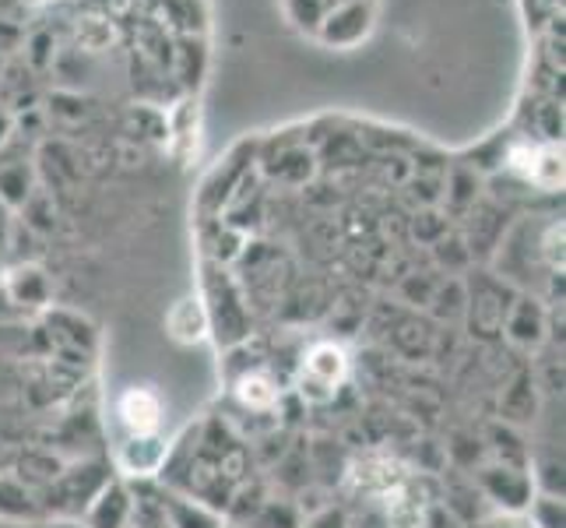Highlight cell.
<instances>
[{
	"label": "cell",
	"mask_w": 566,
	"mask_h": 528,
	"mask_svg": "<svg viewBox=\"0 0 566 528\" xmlns=\"http://www.w3.org/2000/svg\"><path fill=\"white\" fill-rule=\"evenodd\" d=\"M237 398L247 408H258V413H264V408H271L279 402V384L271 381L268 374H243L237 381Z\"/></svg>",
	"instance_id": "obj_9"
},
{
	"label": "cell",
	"mask_w": 566,
	"mask_h": 528,
	"mask_svg": "<svg viewBox=\"0 0 566 528\" xmlns=\"http://www.w3.org/2000/svg\"><path fill=\"white\" fill-rule=\"evenodd\" d=\"M159 504L169 528H222V518L208 511L205 504H193L177 494H159Z\"/></svg>",
	"instance_id": "obj_6"
},
{
	"label": "cell",
	"mask_w": 566,
	"mask_h": 528,
	"mask_svg": "<svg viewBox=\"0 0 566 528\" xmlns=\"http://www.w3.org/2000/svg\"><path fill=\"white\" fill-rule=\"evenodd\" d=\"M166 462V444L159 437H130L120 452V465L127 468L130 476H151L159 473Z\"/></svg>",
	"instance_id": "obj_7"
},
{
	"label": "cell",
	"mask_w": 566,
	"mask_h": 528,
	"mask_svg": "<svg viewBox=\"0 0 566 528\" xmlns=\"http://www.w3.org/2000/svg\"><path fill=\"white\" fill-rule=\"evenodd\" d=\"M538 187L545 190H556L563 184V152L556 145H545V148H535V163H532V176Z\"/></svg>",
	"instance_id": "obj_11"
},
{
	"label": "cell",
	"mask_w": 566,
	"mask_h": 528,
	"mask_svg": "<svg viewBox=\"0 0 566 528\" xmlns=\"http://www.w3.org/2000/svg\"><path fill=\"white\" fill-rule=\"evenodd\" d=\"M348 374V356L345 349L335 342H321L306 352V363H303V374H300V391L306 402H331L335 391L342 387Z\"/></svg>",
	"instance_id": "obj_1"
},
{
	"label": "cell",
	"mask_w": 566,
	"mask_h": 528,
	"mask_svg": "<svg viewBox=\"0 0 566 528\" xmlns=\"http://www.w3.org/2000/svg\"><path fill=\"white\" fill-rule=\"evenodd\" d=\"M384 507V518L390 528H422L426 525V500L416 494L412 479L401 483L398 490H390L377 500Z\"/></svg>",
	"instance_id": "obj_5"
},
{
	"label": "cell",
	"mask_w": 566,
	"mask_h": 528,
	"mask_svg": "<svg viewBox=\"0 0 566 528\" xmlns=\"http://www.w3.org/2000/svg\"><path fill=\"white\" fill-rule=\"evenodd\" d=\"M169 335L177 339V342H201L208 335V314H205V307L198 300H180L177 307H172V314H169Z\"/></svg>",
	"instance_id": "obj_8"
},
{
	"label": "cell",
	"mask_w": 566,
	"mask_h": 528,
	"mask_svg": "<svg viewBox=\"0 0 566 528\" xmlns=\"http://www.w3.org/2000/svg\"><path fill=\"white\" fill-rule=\"evenodd\" d=\"M25 4H50V0H25Z\"/></svg>",
	"instance_id": "obj_14"
},
{
	"label": "cell",
	"mask_w": 566,
	"mask_h": 528,
	"mask_svg": "<svg viewBox=\"0 0 566 528\" xmlns=\"http://www.w3.org/2000/svg\"><path fill=\"white\" fill-rule=\"evenodd\" d=\"M116 413H120V423L127 426L130 437H151L163 423V402L148 387H130L120 395Z\"/></svg>",
	"instance_id": "obj_3"
},
{
	"label": "cell",
	"mask_w": 566,
	"mask_h": 528,
	"mask_svg": "<svg viewBox=\"0 0 566 528\" xmlns=\"http://www.w3.org/2000/svg\"><path fill=\"white\" fill-rule=\"evenodd\" d=\"M528 518L535 528H563V504L556 497H542V500H535Z\"/></svg>",
	"instance_id": "obj_12"
},
{
	"label": "cell",
	"mask_w": 566,
	"mask_h": 528,
	"mask_svg": "<svg viewBox=\"0 0 566 528\" xmlns=\"http://www.w3.org/2000/svg\"><path fill=\"white\" fill-rule=\"evenodd\" d=\"M482 528H535L528 515H517V511H503L493 521H485Z\"/></svg>",
	"instance_id": "obj_13"
},
{
	"label": "cell",
	"mask_w": 566,
	"mask_h": 528,
	"mask_svg": "<svg viewBox=\"0 0 566 528\" xmlns=\"http://www.w3.org/2000/svg\"><path fill=\"white\" fill-rule=\"evenodd\" d=\"M0 515L4 518H35V500L22 483L11 476H0Z\"/></svg>",
	"instance_id": "obj_10"
},
{
	"label": "cell",
	"mask_w": 566,
	"mask_h": 528,
	"mask_svg": "<svg viewBox=\"0 0 566 528\" xmlns=\"http://www.w3.org/2000/svg\"><path fill=\"white\" fill-rule=\"evenodd\" d=\"M130 515H134V494L124 483L109 479L88 504L85 521L88 528H130Z\"/></svg>",
	"instance_id": "obj_4"
},
{
	"label": "cell",
	"mask_w": 566,
	"mask_h": 528,
	"mask_svg": "<svg viewBox=\"0 0 566 528\" xmlns=\"http://www.w3.org/2000/svg\"><path fill=\"white\" fill-rule=\"evenodd\" d=\"M412 479V473L405 468V462L390 458V455H363L353 473H348V483H353V490L363 494V497H374L380 500L384 494L398 490L401 483Z\"/></svg>",
	"instance_id": "obj_2"
}]
</instances>
